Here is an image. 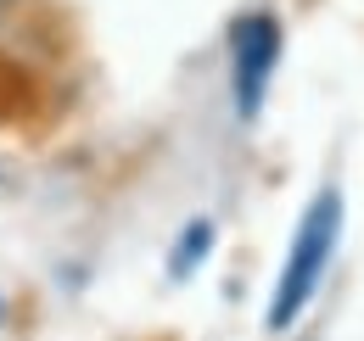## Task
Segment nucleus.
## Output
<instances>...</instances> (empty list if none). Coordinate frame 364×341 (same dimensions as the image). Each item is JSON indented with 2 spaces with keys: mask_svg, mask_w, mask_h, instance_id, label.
Returning <instances> with one entry per match:
<instances>
[{
  "mask_svg": "<svg viewBox=\"0 0 364 341\" xmlns=\"http://www.w3.org/2000/svg\"><path fill=\"white\" fill-rule=\"evenodd\" d=\"M342 190H319L314 202L297 218V235H291V252H286V269H280V286H274L269 302V330H291L303 319V308L314 302L319 280H325V263L342 241Z\"/></svg>",
  "mask_w": 364,
  "mask_h": 341,
  "instance_id": "1",
  "label": "nucleus"
},
{
  "mask_svg": "<svg viewBox=\"0 0 364 341\" xmlns=\"http://www.w3.org/2000/svg\"><path fill=\"white\" fill-rule=\"evenodd\" d=\"M274 62H280V23L269 11H247L230 28V90H235V118L252 124L264 112Z\"/></svg>",
  "mask_w": 364,
  "mask_h": 341,
  "instance_id": "2",
  "label": "nucleus"
},
{
  "mask_svg": "<svg viewBox=\"0 0 364 341\" xmlns=\"http://www.w3.org/2000/svg\"><path fill=\"white\" fill-rule=\"evenodd\" d=\"M213 252V218H191L185 224V235H180V247H174V280H191L196 274V263Z\"/></svg>",
  "mask_w": 364,
  "mask_h": 341,
  "instance_id": "3",
  "label": "nucleus"
}]
</instances>
